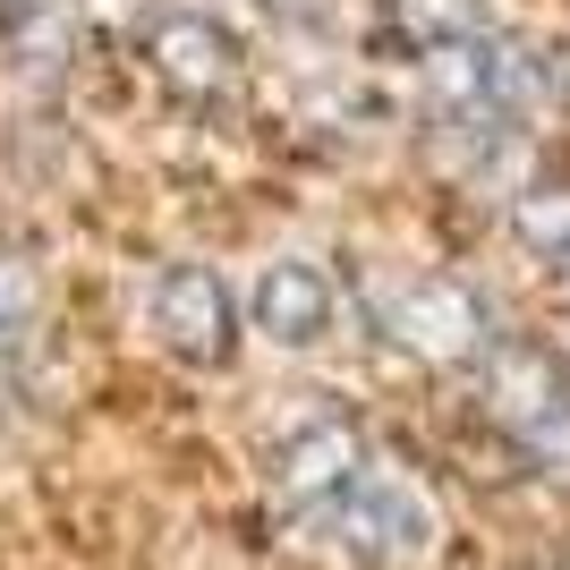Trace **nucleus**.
<instances>
[{
	"mask_svg": "<svg viewBox=\"0 0 570 570\" xmlns=\"http://www.w3.org/2000/svg\"><path fill=\"white\" fill-rule=\"evenodd\" d=\"M324 537H333L357 570H417L443 546V502H434L426 476H409L401 460H366L357 485L341 494V511L324 520Z\"/></svg>",
	"mask_w": 570,
	"mask_h": 570,
	"instance_id": "f257e3e1",
	"label": "nucleus"
},
{
	"mask_svg": "<svg viewBox=\"0 0 570 570\" xmlns=\"http://www.w3.org/2000/svg\"><path fill=\"white\" fill-rule=\"evenodd\" d=\"M476 401L537 460H570V357L546 341H494L476 357Z\"/></svg>",
	"mask_w": 570,
	"mask_h": 570,
	"instance_id": "f03ea898",
	"label": "nucleus"
},
{
	"mask_svg": "<svg viewBox=\"0 0 570 570\" xmlns=\"http://www.w3.org/2000/svg\"><path fill=\"white\" fill-rule=\"evenodd\" d=\"M366 434L350 426V417H307V426H289V443H273V502H282L298 528H324L341 511V494L357 485V469H366Z\"/></svg>",
	"mask_w": 570,
	"mask_h": 570,
	"instance_id": "7ed1b4c3",
	"label": "nucleus"
},
{
	"mask_svg": "<svg viewBox=\"0 0 570 570\" xmlns=\"http://www.w3.org/2000/svg\"><path fill=\"white\" fill-rule=\"evenodd\" d=\"M145 324L163 341L170 357H188V366H222L238 341V298L222 282L214 264H163L154 289H145Z\"/></svg>",
	"mask_w": 570,
	"mask_h": 570,
	"instance_id": "20e7f679",
	"label": "nucleus"
},
{
	"mask_svg": "<svg viewBox=\"0 0 570 570\" xmlns=\"http://www.w3.org/2000/svg\"><path fill=\"white\" fill-rule=\"evenodd\" d=\"M392 333L401 350H417L426 366H469V357L494 350V324H485V298L452 273H426V282H409L392 298Z\"/></svg>",
	"mask_w": 570,
	"mask_h": 570,
	"instance_id": "39448f33",
	"label": "nucleus"
},
{
	"mask_svg": "<svg viewBox=\"0 0 570 570\" xmlns=\"http://www.w3.org/2000/svg\"><path fill=\"white\" fill-rule=\"evenodd\" d=\"M145 60H154V77L170 95H188V102H214L238 86V43H230V26L205 18V9H163L145 26Z\"/></svg>",
	"mask_w": 570,
	"mask_h": 570,
	"instance_id": "423d86ee",
	"label": "nucleus"
},
{
	"mask_svg": "<svg viewBox=\"0 0 570 570\" xmlns=\"http://www.w3.org/2000/svg\"><path fill=\"white\" fill-rule=\"evenodd\" d=\"M333 307H341V289H333V273L315 256H273L256 273V289H247L256 333L282 341V350H315V341L333 333Z\"/></svg>",
	"mask_w": 570,
	"mask_h": 570,
	"instance_id": "0eeeda50",
	"label": "nucleus"
},
{
	"mask_svg": "<svg viewBox=\"0 0 570 570\" xmlns=\"http://www.w3.org/2000/svg\"><path fill=\"white\" fill-rule=\"evenodd\" d=\"M0 43L26 77H51L77 51V0H9L0 9Z\"/></svg>",
	"mask_w": 570,
	"mask_h": 570,
	"instance_id": "6e6552de",
	"label": "nucleus"
},
{
	"mask_svg": "<svg viewBox=\"0 0 570 570\" xmlns=\"http://www.w3.org/2000/svg\"><path fill=\"white\" fill-rule=\"evenodd\" d=\"M392 9V26H401L409 43H469L476 35V0H383Z\"/></svg>",
	"mask_w": 570,
	"mask_h": 570,
	"instance_id": "1a4fd4ad",
	"label": "nucleus"
},
{
	"mask_svg": "<svg viewBox=\"0 0 570 570\" xmlns=\"http://www.w3.org/2000/svg\"><path fill=\"white\" fill-rule=\"evenodd\" d=\"M511 222H520V238H528V247H546L553 264L570 256V188H537V196H520V205H511Z\"/></svg>",
	"mask_w": 570,
	"mask_h": 570,
	"instance_id": "9d476101",
	"label": "nucleus"
},
{
	"mask_svg": "<svg viewBox=\"0 0 570 570\" xmlns=\"http://www.w3.org/2000/svg\"><path fill=\"white\" fill-rule=\"evenodd\" d=\"M26 333H35V264L0 256V357H18Z\"/></svg>",
	"mask_w": 570,
	"mask_h": 570,
	"instance_id": "9b49d317",
	"label": "nucleus"
},
{
	"mask_svg": "<svg viewBox=\"0 0 570 570\" xmlns=\"http://www.w3.org/2000/svg\"><path fill=\"white\" fill-rule=\"evenodd\" d=\"M86 26H154V0H77Z\"/></svg>",
	"mask_w": 570,
	"mask_h": 570,
	"instance_id": "f8f14e48",
	"label": "nucleus"
},
{
	"mask_svg": "<svg viewBox=\"0 0 570 570\" xmlns=\"http://www.w3.org/2000/svg\"><path fill=\"white\" fill-rule=\"evenodd\" d=\"M273 18H324V0H264Z\"/></svg>",
	"mask_w": 570,
	"mask_h": 570,
	"instance_id": "ddd939ff",
	"label": "nucleus"
},
{
	"mask_svg": "<svg viewBox=\"0 0 570 570\" xmlns=\"http://www.w3.org/2000/svg\"><path fill=\"white\" fill-rule=\"evenodd\" d=\"M553 273H562V298H570V256H562V264H553Z\"/></svg>",
	"mask_w": 570,
	"mask_h": 570,
	"instance_id": "4468645a",
	"label": "nucleus"
},
{
	"mask_svg": "<svg viewBox=\"0 0 570 570\" xmlns=\"http://www.w3.org/2000/svg\"><path fill=\"white\" fill-rule=\"evenodd\" d=\"M0 9H9V0H0Z\"/></svg>",
	"mask_w": 570,
	"mask_h": 570,
	"instance_id": "2eb2a0df",
	"label": "nucleus"
}]
</instances>
